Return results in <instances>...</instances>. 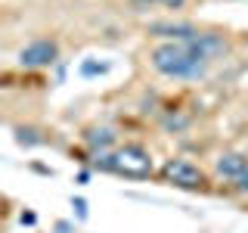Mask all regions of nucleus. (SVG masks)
Returning a JSON list of instances; mask_svg holds the SVG:
<instances>
[{
    "label": "nucleus",
    "instance_id": "obj_1",
    "mask_svg": "<svg viewBox=\"0 0 248 233\" xmlns=\"http://www.w3.org/2000/svg\"><path fill=\"white\" fill-rule=\"evenodd\" d=\"M227 53V44L217 34H202L196 31L192 37L183 41H165L149 53V62L158 75L165 78H177V81H199L208 75L214 56Z\"/></svg>",
    "mask_w": 248,
    "mask_h": 233
},
{
    "label": "nucleus",
    "instance_id": "obj_2",
    "mask_svg": "<svg viewBox=\"0 0 248 233\" xmlns=\"http://www.w3.org/2000/svg\"><path fill=\"white\" fill-rule=\"evenodd\" d=\"M93 165L103 168V171H115L121 177H149L152 174V155L137 143H124L112 152H96Z\"/></svg>",
    "mask_w": 248,
    "mask_h": 233
},
{
    "label": "nucleus",
    "instance_id": "obj_3",
    "mask_svg": "<svg viewBox=\"0 0 248 233\" xmlns=\"http://www.w3.org/2000/svg\"><path fill=\"white\" fill-rule=\"evenodd\" d=\"M161 177H165L168 183L180 186V190H199V186L205 183V171L199 165H192L189 159H168L165 165H161Z\"/></svg>",
    "mask_w": 248,
    "mask_h": 233
},
{
    "label": "nucleus",
    "instance_id": "obj_4",
    "mask_svg": "<svg viewBox=\"0 0 248 233\" xmlns=\"http://www.w3.org/2000/svg\"><path fill=\"white\" fill-rule=\"evenodd\" d=\"M56 59H59V44L46 41V37L31 41L28 47H22V53H19V62L25 68H46V66H53Z\"/></svg>",
    "mask_w": 248,
    "mask_h": 233
},
{
    "label": "nucleus",
    "instance_id": "obj_5",
    "mask_svg": "<svg viewBox=\"0 0 248 233\" xmlns=\"http://www.w3.org/2000/svg\"><path fill=\"white\" fill-rule=\"evenodd\" d=\"M214 171L220 177H227V181H236L239 174L248 171V155H242V152H220L217 162H214Z\"/></svg>",
    "mask_w": 248,
    "mask_h": 233
},
{
    "label": "nucleus",
    "instance_id": "obj_6",
    "mask_svg": "<svg viewBox=\"0 0 248 233\" xmlns=\"http://www.w3.org/2000/svg\"><path fill=\"white\" fill-rule=\"evenodd\" d=\"M84 140H87V146H90V150L106 152V146H112V143H115V134H112L108 128H90L87 134H84Z\"/></svg>",
    "mask_w": 248,
    "mask_h": 233
},
{
    "label": "nucleus",
    "instance_id": "obj_7",
    "mask_svg": "<svg viewBox=\"0 0 248 233\" xmlns=\"http://www.w3.org/2000/svg\"><path fill=\"white\" fill-rule=\"evenodd\" d=\"M106 72H108L106 62H84V66H81V75H84V78H90V75H106Z\"/></svg>",
    "mask_w": 248,
    "mask_h": 233
},
{
    "label": "nucleus",
    "instance_id": "obj_8",
    "mask_svg": "<svg viewBox=\"0 0 248 233\" xmlns=\"http://www.w3.org/2000/svg\"><path fill=\"white\" fill-rule=\"evenodd\" d=\"M232 186H236L239 193H248V171H245V174H239L236 181H232Z\"/></svg>",
    "mask_w": 248,
    "mask_h": 233
},
{
    "label": "nucleus",
    "instance_id": "obj_9",
    "mask_svg": "<svg viewBox=\"0 0 248 233\" xmlns=\"http://www.w3.org/2000/svg\"><path fill=\"white\" fill-rule=\"evenodd\" d=\"M75 208H78V217H87V202L84 199H75Z\"/></svg>",
    "mask_w": 248,
    "mask_h": 233
},
{
    "label": "nucleus",
    "instance_id": "obj_10",
    "mask_svg": "<svg viewBox=\"0 0 248 233\" xmlns=\"http://www.w3.org/2000/svg\"><path fill=\"white\" fill-rule=\"evenodd\" d=\"M158 3H165L168 10H180V6L186 3V0H158Z\"/></svg>",
    "mask_w": 248,
    "mask_h": 233
},
{
    "label": "nucleus",
    "instance_id": "obj_11",
    "mask_svg": "<svg viewBox=\"0 0 248 233\" xmlns=\"http://www.w3.org/2000/svg\"><path fill=\"white\" fill-rule=\"evenodd\" d=\"M137 3H143V6H149V3H158V0H137Z\"/></svg>",
    "mask_w": 248,
    "mask_h": 233
}]
</instances>
